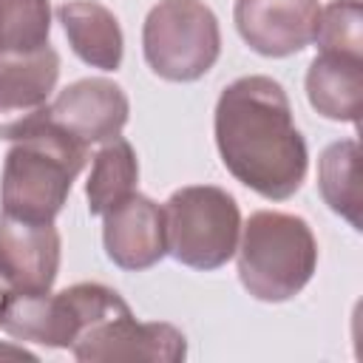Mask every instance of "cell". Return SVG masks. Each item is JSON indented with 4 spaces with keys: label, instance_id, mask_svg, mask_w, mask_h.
Wrapping results in <instances>:
<instances>
[{
    "label": "cell",
    "instance_id": "6da1fadb",
    "mask_svg": "<svg viewBox=\"0 0 363 363\" xmlns=\"http://www.w3.org/2000/svg\"><path fill=\"white\" fill-rule=\"evenodd\" d=\"M213 133L224 167L244 187L269 201L292 199L301 190L309 150L278 79L250 74L230 82L216 102Z\"/></svg>",
    "mask_w": 363,
    "mask_h": 363
},
{
    "label": "cell",
    "instance_id": "7a4b0ae2",
    "mask_svg": "<svg viewBox=\"0 0 363 363\" xmlns=\"http://www.w3.org/2000/svg\"><path fill=\"white\" fill-rule=\"evenodd\" d=\"M85 162L88 147L45 116L14 139L6 153L0 179L3 213L28 221H54Z\"/></svg>",
    "mask_w": 363,
    "mask_h": 363
},
{
    "label": "cell",
    "instance_id": "3957f363",
    "mask_svg": "<svg viewBox=\"0 0 363 363\" xmlns=\"http://www.w3.org/2000/svg\"><path fill=\"white\" fill-rule=\"evenodd\" d=\"M241 286L264 303L295 298L315 275L318 241L306 218L295 213L258 210L241 224L235 247Z\"/></svg>",
    "mask_w": 363,
    "mask_h": 363
},
{
    "label": "cell",
    "instance_id": "277c9868",
    "mask_svg": "<svg viewBox=\"0 0 363 363\" xmlns=\"http://www.w3.org/2000/svg\"><path fill=\"white\" fill-rule=\"evenodd\" d=\"M130 312L125 298L96 281L71 284L60 292H11L0 329L14 340L48 349H71L102 323Z\"/></svg>",
    "mask_w": 363,
    "mask_h": 363
},
{
    "label": "cell",
    "instance_id": "5b68a950",
    "mask_svg": "<svg viewBox=\"0 0 363 363\" xmlns=\"http://www.w3.org/2000/svg\"><path fill=\"white\" fill-rule=\"evenodd\" d=\"M167 255L190 269L224 267L241 238V210L235 199L216 184H187L164 201Z\"/></svg>",
    "mask_w": 363,
    "mask_h": 363
},
{
    "label": "cell",
    "instance_id": "8992f818",
    "mask_svg": "<svg viewBox=\"0 0 363 363\" xmlns=\"http://www.w3.org/2000/svg\"><path fill=\"white\" fill-rule=\"evenodd\" d=\"M142 51L156 77L196 82L221 54L218 17L204 0H159L145 17Z\"/></svg>",
    "mask_w": 363,
    "mask_h": 363
},
{
    "label": "cell",
    "instance_id": "52a82bcc",
    "mask_svg": "<svg viewBox=\"0 0 363 363\" xmlns=\"http://www.w3.org/2000/svg\"><path fill=\"white\" fill-rule=\"evenodd\" d=\"M60 79V54L51 45L37 51H0V139H20L48 116V96Z\"/></svg>",
    "mask_w": 363,
    "mask_h": 363
},
{
    "label": "cell",
    "instance_id": "ba28073f",
    "mask_svg": "<svg viewBox=\"0 0 363 363\" xmlns=\"http://www.w3.org/2000/svg\"><path fill=\"white\" fill-rule=\"evenodd\" d=\"M318 0H235L233 20L241 40L261 57H292L318 31Z\"/></svg>",
    "mask_w": 363,
    "mask_h": 363
},
{
    "label": "cell",
    "instance_id": "9c48e42d",
    "mask_svg": "<svg viewBox=\"0 0 363 363\" xmlns=\"http://www.w3.org/2000/svg\"><path fill=\"white\" fill-rule=\"evenodd\" d=\"M130 113L122 85L105 77L77 79L48 102V122L79 139L85 147L102 145L122 133Z\"/></svg>",
    "mask_w": 363,
    "mask_h": 363
},
{
    "label": "cell",
    "instance_id": "30bf717a",
    "mask_svg": "<svg viewBox=\"0 0 363 363\" xmlns=\"http://www.w3.org/2000/svg\"><path fill=\"white\" fill-rule=\"evenodd\" d=\"M60 258L62 238L54 221H28L0 210V272L17 292H48Z\"/></svg>",
    "mask_w": 363,
    "mask_h": 363
},
{
    "label": "cell",
    "instance_id": "8fae6325",
    "mask_svg": "<svg viewBox=\"0 0 363 363\" xmlns=\"http://www.w3.org/2000/svg\"><path fill=\"white\" fill-rule=\"evenodd\" d=\"M71 354L82 363L102 360H150V363H179L187 357V337L170 323H139L133 312H125L88 337L71 346Z\"/></svg>",
    "mask_w": 363,
    "mask_h": 363
},
{
    "label": "cell",
    "instance_id": "7c38bea8",
    "mask_svg": "<svg viewBox=\"0 0 363 363\" xmlns=\"http://www.w3.org/2000/svg\"><path fill=\"white\" fill-rule=\"evenodd\" d=\"M102 247L119 269L142 272L167 255L164 210L153 199L130 193L102 213Z\"/></svg>",
    "mask_w": 363,
    "mask_h": 363
},
{
    "label": "cell",
    "instance_id": "4fadbf2b",
    "mask_svg": "<svg viewBox=\"0 0 363 363\" xmlns=\"http://www.w3.org/2000/svg\"><path fill=\"white\" fill-rule=\"evenodd\" d=\"M306 99L332 122H360L363 111V60L320 51L306 68Z\"/></svg>",
    "mask_w": 363,
    "mask_h": 363
},
{
    "label": "cell",
    "instance_id": "5bb4252c",
    "mask_svg": "<svg viewBox=\"0 0 363 363\" xmlns=\"http://www.w3.org/2000/svg\"><path fill=\"white\" fill-rule=\"evenodd\" d=\"M74 54L99 71H116L125 54V37L111 9L96 0H68L57 9Z\"/></svg>",
    "mask_w": 363,
    "mask_h": 363
},
{
    "label": "cell",
    "instance_id": "9a60e30c",
    "mask_svg": "<svg viewBox=\"0 0 363 363\" xmlns=\"http://www.w3.org/2000/svg\"><path fill=\"white\" fill-rule=\"evenodd\" d=\"M318 190L332 213L349 221L352 230H363L360 218V145L354 139L332 142L318 159Z\"/></svg>",
    "mask_w": 363,
    "mask_h": 363
},
{
    "label": "cell",
    "instance_id": "2e32d148",
    "mask_svg": "<svg viewBox=\"0 0 363 363\" xmlns=\"http://www.w3.org/2000/svg\"><path fill=\"white\" fill-rule=\"evenodd\" d=\"M136 182H139V162L133 145L122 136L102 142V147L94 156L91 176L85 182L91 216H102L113 204L136 193Z\"/></svg>",
    "mask_w": 363,
    "mask_h": 363
},
{
    "label": "cell",
    "instance_id": "e0dca14e",
    "mask_svg": "<svg viewBox=\"0 0 363 363\" xmlns=\"http://www.w3.org/2000/svg\"><path fill=\"white\" fill-rule=\"evenodd\" d=\"M51 3L48 0H0V51H37L48 45Z\"/></svg>",
    "mask_w": 363,
    "mask_h": 363
},
{
    "label": "cell",
    "instance_id": "ac0fdd59",
    "mask_svg": "<svg viewBox=\"0 0 363 363\" xmlns=\"http://www.w3.org/2000/svg\"><path fill=\"white\" fill-rule=\"evenodd\" d=\"M326 54L363 60V6L360 0H332L320 9L315 40Z\"/></svg>",
    "mask_w": 363,
    "mask_h": 363
},
{
    "label": "cell",
    "instance_id": "d6986e66",
    "mask_svg": "<svg viewBox=\"0 0 363 363\" xmlns=\"http://www.w3.org/2000/svg\"><path fill=\"white\" fill-rule=\"evenodd\" d=\"M11 292H14V286L6 281V275L0 272V320H3V312H6V306H9V301H11Z\"/></svg>",
    "mask_w": 363,
    "mask_h": 363
},
{
    "label": "cell",
    "instance_id": "ffe728a7",
    "mask_svg": "<svg viewBox=\"0 0 363 363\" xmlns=\"http://www.w3.org/2000/svg\"><path fill=\"white\" fill-rule=\"evenodd\" d=\"M0 354H6V357H28V360H37V354H31V352H26V349H20V346H0Z\"/></svg>",
    "mask_w": 363,
    "mask_h": 363
}]
</instances>
